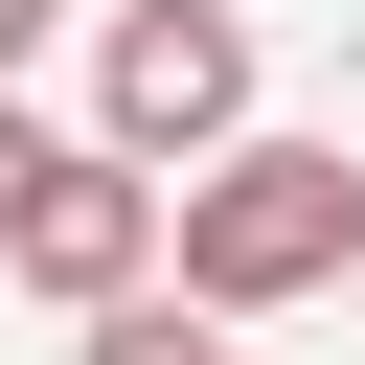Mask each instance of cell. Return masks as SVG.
Returning a JSON list of instances; mask_svg holds the SVG:
<instances>
[{
    "label": "cell",
    "mask_w": 365,
    "mask_h": 365,
    "mask_svg": "<svg viewBox=\"0 0 365 365\" xmlns=\"http://www.w3.org/2000/svg\"><path fill=\"white\" fill-rule=\"evenodd\" d=\"M160 251H182V297H205V319H297V297H342V274H365V160H342V137H228V160L182 182V228H160Z\"/></svg>",
    "instance_id": "cell-1"
},
{
    "label": "cell",
    "mask_w": 365,
    "mask_h": 365,
    "mask_svg": "<svg viewBox=\"0 0 365 365\" xmlns=\"http://www.w3.org/2000/svg\"><path fill=\"white\" fill-rule=\"evenodd\" d=\"M228 137H251V23H228V0H114V23H91V160H137V182L182 160V182H205Z\"/></svg>",
    "instance_id": "cell-2"
},
{
    "label": "cell",
    "mask_w": 365,
    "mask_h": 365,
    "mask_svg": "<svg viewBox=\"0 0 365 365\" xmlns=\"http://www.w3.org/2000/svg\"><path fill=\"white\" fill-rule=\"evenodd\" d=\"M160 228H182V205H160L137 160H68V182L0 228V274H23V297H68V319H114V297H160Z\"/></svg>",
    "instance_id": "cell-3"
},
{
    "label": "cell",
    "mask_w": 365,
    "mask_h": 365,
    "mask_svg": "<svg viewBox=\"0 0 365 365\" xmlns=\"http://www.w3.org/2000/svg\"><path fill=\"white\" fill-rule=\"evenodd\" d=\"M68 365H228V319H205V297H114Z\"/></svg>",
    "instance_id": "cell-4"
},
{
    "label": "cell",
    "mask_w": 365,
    "mask_h": 365,
    "mask_svg": "<svg viewBox=\"0 0 365 365\" xmlns=\"http://www.w3.org/2000/svg\"><path fill=\"white\" fill-rule=\"evenodd\" d=\"M68 160H91V137H46V114H23V91H0V228H23V205H46V182H68Z\"/></svg>",
    "instance_id": "cell-5"
},
{
    "label": "cell",
    "mask_w": 365,
    "mask_h": 365,
    "mask_svg": "<svg viewBox=\"0 0 365 365\" xmlns=\"http://www.w3.org/2000/svg\"><path fill=\"white\" fill-rule=\"evenodd\" d=\"M46 23H68V0H0V91H23V46H46Z\"/></svg>",
    "instance_id": "cell-6"
}]
</instances>
